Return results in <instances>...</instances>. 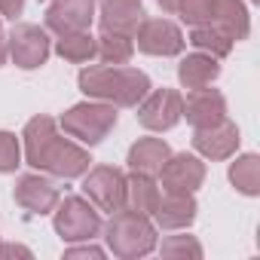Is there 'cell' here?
<instances>
[{
	"instance_id": "29",
	"label": "cell",
	"mask_w": 260,
	"mask_h": 260,
	"mask_svg": "<svg viewBox=\"0 0 260 260\" xmlns=\"http://www.w3.org/2000/svg\"><path fill=\"white\" fill-rule=\"evenodd\" d=\"M64 257H104V251L95 245H80V248H68Z\"/></svg>"
},
{
	"instance_id": "26",
	"label": "cell",
	"mask_w": 260,
	"mask_h": 260,
	"mask_svg": "<svg viewBox=\"0 0 260 260\" xmlns=\"http://www.w3.org/2000/svg\"><path fill=\"white\" fill-rule=\"evenodd\" d=\"M159 251H162V257H202V245L196 242V236H169V239H162V245H159Z\"/></svg>"
},
{
	"instance_id": "19",
	"label": "cell",
	"mask_w": 260,
	"mask_h": 260,
	"mask_svg": "<svg viewBox=\"0 0 260 260\" xmlns=\"http://www.w3.org/2000/svg\"><path fill=\"white\" fill-rule=\"evenodd\" d=\"M211 22L233 40H245L248 31H251V19H248V10L242 0H214V13H211Z\"/></svg>"
},
{
	"instance_id": "25",
	"label": "cell",
	"mask_w": 260,
	"mask_h": 260,
	"mask_svg": "<svg viewBox=\"0 0 260 260\" xmlns=\"http://www.w3.org/2000/svg\"><path fill=\"white\" fill-rule=\"evenodd\" d=\"M178 13H181L184 25H190V28L208 25L211 22V13H214V0H181Z\"/></svg>"
},
{
	"instance_id": "13",
	"label": "cell",
	"mask_w": 260,
	"mask_h": 260,
	"mask_svg": "<svg viewBox=\"0 0 260 260\" xmlns=\"http://www.w3.org/2000/svg\"><path fill=\"white\" fill-rule=\"evenodd\" d=\"M13 196L31 214H49V211H55V205L61 199L58 187L49 178H40V175H22L13 187Z\"/></svg>"
},
{
	"instance_id": "21",
	"label": "cell",
	"mask_w": 260,
	"mask_h": 260,
	"mask_svg": "<svg viewBox=\"0 0 260 260\" xmlns=\"http://www.w3.org/2000/svg\"><path fill=\"white\" fill-rule=\"evenodd\" d=\"M190 43H193L199 52L211 55V58H223V55L233 52V40H230L214 22H208V25H196V28L190 31Z\"/></svg>"
},
{
	"instance_id": "11",
	"label": "cell",
	"mask_w": 260,
	"mask_h": 260,
	"mask_svg": "<svg viewBox=\"0 0 260 260\" xmlns=\"http://www.w3.org/2000/svg\"><path fill=\"white\" fill-rule=\"evenodd\" d=\"M95 16V0H52L46 7V28L58 37L89 31Z\"/></svg>"
},
{
	"instance_id": "12",
	"label": "cell",
	"mask_w": 260,
	"mask_h": 260,
	"mask_svg": "<svg viewBox=\"0 0 260 260\" xmlns=\"http://www.w3.org/2000/svg\"><path fill=\"white\" fill-rule=\"evenodd\" d=\"M144 7L141 0H101V13L98 25L104 34H122V37H135V31L144 22Z\"/></svg>"
},
{
	"instance_id": "9",
	"label": "cell",
	"mask_w": 260,
	"mask_h": 260,
	"mask_svg": "<svg viewBox=\"0 0 260 260\" xmlns=\"http://www.w3.org/2000/svg\"><path fill=\"white\" fill-rule=\"evenodd\" d=\"M132 40H138V49H141V52L159 55V58L178 55V52L184 49V34H181V28H178L175 22H169V19H144Z\"/></svg>"
},
{
	"instance_id": "33",
	"label": "cell",
	"mask_w": 260,
	"mask_h": 260,
	"mask_svg": "<svg viewBox=\"0 0 260 260\" xmlns=\"http://www.w3.org/2000/svg\"><path fill=\"white\" fill-rule=\"evenodd\" d=\"M254 4H257V0H254Z\"/></svg>"
},
{
	"instance_id": "28",
	"label": "cell",
	"mask_w": 260,
	"mask_h": 260,
	"mask_svg": "<svg viewBox=\"0 0 260 260\" xmlns=\"http://www.w3.org/2000/svg\"><path fill=\"white\" fill-rule=\"evenodd\" d=\"M22 13H25V0H0V16L19 19Z\"/></svg>"
},
{
	"instance_id": "10",
	"label": "cell",
	"mask_w": 260,
	"mask_h": 260,
	"mask_svg": "<svg viewBox=\"0 0 260 260\" xmlns=\"http://www.w3.org/2000/svg\"><path fill=\"white\" fill-rule=\"evenodd\" d=\"M205 184V162L190 153L169 156L159 169V187L166 193H196Z\"/></svg>"
},
{
	"instance_id": "31",
	"label": "cell",
	"mask_w": 260,
	"mask_h": 260,
	"mask_svg": "<svg viewBox=\"0 0 260 260\" xmlns=\"http://www.w3.org/2000/svg\"><path fill=\"white\" fill-rule=\"evenodd\" d=\"M156 4H159L166 13H178V4H181V0H156Z\"/></svg>"
},
{
	"instance_id": "15",
	"label": "cell",
	"mask_w": 260,
	"mask_h": 260,
	"mask_svg": "<svg viewBox=\"0 0 260 260\" xmlns=\"http://www.w3.org/2000/svg\"><path fill=\"white\" fill-rule=\"evenodd\" d=\"M193 147L205 159H230L239 150V128L230 119H220L217 125H208V128H196Z\"/></svg>"
},
{
	"instance_id": "5",
	"label": "cell",
	"mask_w": 260,
	"mask_h": 260,
	"mask_svg": "<svg viewBox=\"0 0 260 260\" xmlns=\"http://www.w3.org/2000/svg\"><path fill=\"white\" fill-rule=\"evenodd\" d=\"M55 233L64 242H92L101 233V214L80 196H64L55 205Z\"/></svg>"
},
{
	"instance_id": "7",
	"label": "cell",
	"mask_w": 260,
	"mask_h": 260,
	"mask_svg": "<svg viewBox=\"0 0 260 260\" xmlns=\"http://www.w3.org/2000/svg\"><path fill=\"white\" fill-rule=\"evenodd\" d=\"M7 49H10V55H13V61H16L19 68L34 71V68L46 64L52 46H49V34H46L43 28L22 22V25H16V28L10 31V37H7Z\"/></svg>"
},
{
	"instance_id": "32",
	"label": "cell",
	"mask_w": 260,
	"mask_h": 260,
	"mask_svg": "<svg viewBox=\"0 0 260 260\" xmlns=\"http://www.w3.org/2000/svg\"><path fill=\"white\" fill-rule=\"evenodd\" d=\"M7 55H10V49H7V40H4V34H0V64L7 61Z\"/></svg>"
},
{
	"instance_id": "2",
	"label": "cell",
	"mask_w": 260,
	"mask_h": 260,
	"mask_svg": "<svg viewBox=\"0 0 260 260\" xmlns=\"http://www.w3.org/2000/svg\"><path fill=\"white\" fill-rule=\"evenodd\" d=\"M83 95L95 101H107L113 107H138V101L150 92V77L138 68L122 64H92L80 71Z\"/></svg>"
},
{
	"instance_id": "8",
	"label": "cell",
	"mask_w": 260,
	"mask_h": 260,
	"mask_svg": "<svg viewBox=\"0 0 260 260\" xmlns=\"http://www.w3.org/2000/svg\"><path fill=\"white\" fill-rule=\"evenodd\" d=\"M83 193L101 211L113 214L122 208V199H125V175L113 166H95V169H89V175L83 181Z\"/></svg>"
},
{
	"instance_id": "24",
	"label": "cell",
	"mask_w": 260,
	"mask_h": 260,
	"mask_svg": "<svg viewBox=\"0 0 260 260\" xmlns=\"http://www.w3.org/2000/svg\"><path fill=\"white\" fill-rule=\"evenodd\" d=\"M135 52V43L132 37H122V34H104L95 40V55L104 61V64H125Z\"/></svg>"
},
{
	"instance_id": "1",
	"label": "cell",
	"mask_w": 260,
	"mask_h": 260,
	"mask_svg": "<svg viewBox=\"0 0 260 260\" xmlns=\"http://www.w3.org/2000/svg\"><path fill=\"white\" fill-rule=\"evenodd\" d=\"M25 159L31 169L46 172L52 178H80L89 172V150L74 144L71 138H61L52 116H34L25 125Z\"/></svg>"
},
{
	"instance_id": "20",
	"label": "cell",
	"mask_w": 260,
	"mask_h": 260,
	"mask_svg": "<svg viewBox=\"0 0 260 260\" xmlns=\"http://www.w3.org/2000/svg\"><path fill=\"white\" fill-rule=\"evenodd\" d=\"M220 77V64L217 58L205 55V52H193L187 58H181L178 64V80L184 89H202V86H211L214 80Z\"/></svg>"
},
{
	"instance_id": "4",
	"label": "cell",
	"mask_w": 260,
	"mask_h": 260,
	"mask_svg": "<svg viewBox=\"0 0 260 260\" xmlns=\"http://www.w3.org/2000/svg\"><path fill=\"white\" fill-rule=\"evenodd\" d=\"M113 125H116V107L107 101H83V104H74L71 110H64V116H61L64 135H71L89 147L101 144L110 135Z\"/></svg>"
},
{
	"instance_id": "14",
	"label": "cell",
	"mask_w": 260,
	"mask_h": 260,
	"mask_svg": "<svg viewBox=\"0 0 260 260\" xmlns=\"http://www.w3.org/2000/svg\"><path fill=\"white\" fill-rule=\"evenodd\" d=\"M184 116L193 128H208L217 125L220 119H226V98L217 89H190L187 101H184Z\"/></svg>"
},
{
	"instance_id": "3",
	"label": "cell",
	"mask_w": 260,
	"mask_h": 260,
	"mask_svg": "<svg viewBox=\"0 0 260 260\" xmlns=\"http://www.w3.org/2000/svg\"><path fill=\"white\" fill-rule=\"evenodd\" d=\"M104 239L113 257L119 260H138L156 248V226L150 223L147 214L138 211H113L110 220L104 223Z\"/></svg>"
},
{
	"instance_id": "22",
	"label": "cell",
	"mask_w": 260,
	"mask_h": 260,
	"mask_svg": "<svg viewBox=\"0 0 260 260\" xmlns=\"http://www.w3.org/2000/svg\"><path fill=\"white\" fill-rule=\"evenodd\" d=\"M230 181L239 193L245 196H257L260 193V156L257 153H245L230 166Z\"/></svg>"
},
{
	"instance_id": "17",
	"label": "cell",
	"mask_w": 260,
	"mask_h": 260,
	"mask_svg": "<svg viewBox=\"0 0 260 260\" xmlns=\"http://www.w3.org/2000/svg\"><path fill=\"white\" fill-rule=\"evenodd\" d=\"M169 156H172V150H169V144L162 138H141V141H135L132 147H128V159L125 162L138 175H153L156 178Z\"/></svg>"
},
{
	"instance_id": "30",
	"label": "cell",
	"mask_w": 260,
	"mask_h": 260,
	"mask_svg": "<svg viewBox=\"0 0 260 260\" xmlns=\"http://www.w3.org/2000/svg\"><path fill=\"white\" fill-rule=\"evenodd\" d=\"M13 254H19V257H31V251L22 248V245H0V257H13Z\"/></svg>"
},
{
	"instance_id": "23",
	"label": "cell",
	"mask_w": 260,
	"mask_h": 260,
	"mask_svg": "<svg viewBox=\"0 0 260 260\" xmlns=\"http://www.w3.org/2000/svg\"><path fill=\"white\" fill-rule=\"evenodd\" d=\"M55 52L64 58V61H74V64H86L95 58V37L89 31H77V34H64L58 37L55 43Z\"/></svg>"
},
{
	"instance_id": "6",
	"label": "cell",
	"mask_w": 260,
	"mask_h": 260,
	"mask_svg": "<svg viewBox=\"0 0 260 260\" xmlns=\"http://www.w3.org/2000/svg\"><path fill=\"white\" fill-rule=\"evenodd\" d=\"M184 119V98L175 89H153L138 101V122L150 132H169Z\"/></svg>"
},
{
	"instance_id": "27",
	"label": "cell",
	"mask_w": 260,
	"mask_h": 260,
	"mask_svg": "<svg viewBox=\"0 0 260 260\" xmlns=\"http://www.w3.org/2000/svg\"><path fill=\"white\" fill-rule=\"evenodd\" d=\"M22 166V147L13 132H0V175H10Z\"/></svg>"
},
{
	"instance_id": "18",
	"label": "cell",
	"mask_w": 260,
	"mask_h": 260,
	"mask_svg": "<svg viewBox=\"0 0 260 260\" xmlns=\"http://www.w3.org/2000/svg\"><path fill=\"white\" fill-rule=\"evenodd\" d=\"M159 202V184L153 181V175H138L132 172L125 178V199H122V208L128 211H138V214H153Z\"/></svg>"
},
{
	"instance_id": "16",
	"label": "cell",
	"mask_w": 260,
	"mask_h": 260,
	"mask_svg": "<svg viewBox=\"0 0 260 260\" xmlns=\"http://www.w3.org/2000/svg\"><path fill=\"white\" fill-rule=\"evenodd\" d=\"M153 217L162 230H187L196 220V199L193 193H159Z\"/></svg>"
}]
</instances>
